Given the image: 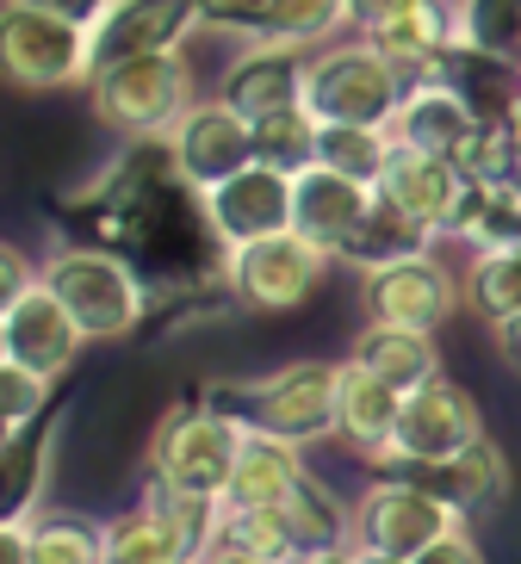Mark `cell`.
I'll return each instance as SVG.
<instances>
[{
	"label": "cell",
	"mask_w": 521,
	"mask_h": 564,
	"mask_svg": "<svg viewBox=\"0 0 521 564\" xmlns=\"http://www.w3.org/2000/svg\"><path fill=\"white\" fill-rule=\"evenodd\" d=\"M404 478H416L422 490H435L447 509L459 514V521H471V514L497 509V502L509 497V459L497 453V441H471L466 453H454V459H435V465H410Z\"/></svg>",
	"instance_id": "18"
},
{
	"label": "cell",
	"mask_w": 521,
	"mask_h": 564,
	"mask_svg": "<svg viewBox=\"0 0 521 564\" xmlns=\"http://www.w3.org/2000/svg\"><path fill=\"white\" fill-rule=\"evenodd\" d=\"M398 7H410V0H348V25H354V32H372V25L391 19Z\"/></svg>",
	"instance_id": "42"
},
{
	"label": "cell",
	"mask_w": 521,
	"mask_h": 564,
	"mask_svg": "<svg viewBox=\"0 0 521 564\" xmlns=\"http://www.w3.org/2000/svg\"><path fill=\"white\" fill-rule=\"evenodd\" d=\"M249 422H236L218 403H181L174 415H162L150 447V484L186 502H224V484L236 471Z\"/></svg>",
	"instance_id": "3"
},
{
	"label": "cell",
	"mask_w": 521,
	"mask_h": 564,
	"mask_svg": "<svg viewBox=\"0 0 521 564\" xmlns=\"http://www.w3.org/2000/svg\"><path fill=\"white\" fill-rule=\"evenodd\" d=\"M341 25H348V0H273L261 37H286V44L317 51L323 37L341 32Z\"/></svg>",
	"instance_id": "35"
},
{
	"label": "cell",
	"mask_w": 521,
	"mask_h": 564,
	"mask_svg": "<svg viewBox=\"0 0 521 564\" xmlns=\"http://www.w3.org/2000/svg\"><path fill=\"white\" fill-rule=\"evenodd\" d=\"M32 7H51V13L75 19V25H100V19L112 13L118 0H32Z\"/></svg>",
	"instance_id": "41"
},
{
	"label": "cell",
	"mask_w": 521,
	"mask_h": 564,
	"mask_svg": "<svg viewBox=\"0 0 521 564\" xmlns=\"http://www.w3.org/2000/svg\"><path fill=\"white\" fill-rule=\"evenodd\" d=\"M299 484H304V447L299 441H280V434L249 429L218 509H280Z\"/></svg>",
	"instance_id": "21"
},
{
	"label": "cell",
	"mask_w": 521,
	"mask_h": 564,
	"mask_svg": "<svg viewBox=\"0 0 521 564\" xmlns=\"http://www.w3.org/2000/svg\"><path fill=\"white\" fill-rule=\"evenodd\" d=\"M299 564H360V552H354V546H336V552H311V558H299Z\"/></svg>",
	"instance_id": "43"
},
{
	"label": "cell",
	"mask_w": 521,
	"mask_h": 564,
	"mask_svg": "<svg viewBox=\"0 0 521 564\" xmlns=\"http://www.w3.org/2000/svg\"><path fill=\"white\" fill-rule=\"evenodd\" d=\"M0 63H7V82L25 94L87 87L94 82V25H75L32 0H7L0 7Z\"/></svg>",
	"instance_id": "6"
},
{
	"label": "cell",
	"mask_w": 521,
	"mask_h": 564,
	"mask_svg": "<svg viewBox=\"0 0 521 564\" xmlns=\"http://www.w3.org/2000/svg\"><path fill=\"white\" fill-rule=\"evenodd\" d=\"M44 280L75 311L87 341H124V335H137L155 304V285L137 273V261L106 249V242H56L44 254Z\"/></svg>",
	"instance_id": "1"
},
{
	"label": "cell",
	"mask_w": 521,
	"mask_h": 564,
	"mask_svg": "<svg viewBox=\"0 0 521 564\" xmlns=\"http://www.w3.org/2000/svg\"><path fill=\"white\" fill-rule=\"evenodd\" d=\"M211 564H268V558H249V552H205Z\"/></svg>",
	"instance_id": "44"
},
{
	"label": "cell",
	"mask_w": 521,
	"mask_h": 564,
	"mask_svg": "<svg viewBox=\"0 0 521 564\" xmlns=\"http://www.w3.org/2000/svg\"><path fill=\"white\" fill-rule=\"evenodd\" d=\"M51 403H56V379H44L19 360H0V429L7 434L32 429L37 415H51Z\"/></svg>",
	"instance_id": "36"
},
{
	"label": "cell",
	"mask_w": 521,
	"mask_h": 564,
	"mask_svg": "<svg viewBox=\"0 0 521 564\" xmlns=\"http://www.w3.org/2000/svg\"><path fill=\"white\" fill-rule=\"evenodd\" d=\"M459 285H466V311L478 316V323H503V316H515L521 311V242L515 249L471 254L466 273H459Z\"/></svg>",
	"instance_id": "31"
},
{
	"label": "cell",
	"mask_w": 521,
	"mask_h": 564,
	"mask_svg": "<svg viewBox=\"0 0 521 564\" xmlns=\"http://www.w3.org/2000/svg\"><path fill=\"white\" fill-rule=\"evenodd\" d=\"M459 304H466V285L435 249L360 273V316L386 329H441Z\"/></svg>",
	"instance_id": "9"
},
{
	"label": "cell",
	"mask_w": 521,
	"mask_h": 564,
	"mask_svg": "<svg viewBox=\"0 0 521 564\" xmlns=\"http://www.w3.org/2000/svg\"><path fill=\"white\" fill-rule=\"evenodd\" d=\"M416 564H485V546H478V540L466 533V521H459V528L441 533V540H435L428 552H422Z\"/></svg>",
	"instance_id": "39"
},
{
	"label": "cell",
	"mask_w": 521,
	"mask_h": 564,
	"mask_svg": "<svg viewBox=\"0 0 521 564\" xmlns=\"http://www.w3.org/2000/svg\"><path fill=\"white\" fill-rule=\"evenodd\" d=\"M391 131L386 124H323L317 131V162L341 167V174H354V181H372L379 186V174H386L391 162Z\"/></svg>",
	"instance_id": "32"
},
{
	"label": "cell",
	"mask_w": 521,
	"mask_h": 564,
	"mask_svg": "<svg viewBox=\"0 0 521 564\" xmlns=\"http://www.w3.org/2000/svg\"><path fill=\"white\" fill-rule=\"evenodd\" d=\"M280 514H286L292 528V546H299V558H311V552H336V546H354V509H341L329 490H323L317 478H304L299 490H292L286 502H280Z\"/></svg>",
	"instance_id": "29"
},
{
	"label": "cell",
	"mask_w": 521,
	"mask_h": 564,
	"mask_svg": "<svg viewBox=\"0 0 521 564\" xmlns=\"http://www.w3.org/2000/svg\"><path fill=\"white\" fill-rule=\"evenodd\" d=\"M211 552H249V558H268V564H299V546H292V528L280 509H218Z\"/></svg>",
	"instance_id": "30"
},
{
	"label": "cell",
	"mask_w": 521,
	"mask_h": 564,
	"mask_svg": "<svg viewBox=\"0 0 521 564\" xmlns=\"http://www.w3.org/2000/svg\"><path fill=\"white\" fill-rule=\"evenodd\" d=\"M435 242H441V230L416 224L404 205H391L386 193H379V199H372V212H367V224L354 230V242H348V254H341V261L367 273V267L404 261V254H422V249H435Z\"/></svg>",
	"instance_id": "28"
},
{
	"label": "cell",
	"mask_w": 521,
	"mask_h": 564,
	"mask_svg": "<svg viewBox=\"0 0 521 564\" xmlns=\"http://www.w3.org/2000/svg\"><path fill=\"white\" fill-rule=\"evenodd\" d=\"M509 155H515V131L509 124H478V131L459 143V174L466 181H490V186H509Z\"/></svg>",
	"instance_id": "37"
},
{
	"label": "cell",
	"mask_w": 521,
	"mask_h": 564,
	"mask_svg": "<svg viewBox=\"0 0 521 564\" xmlns=\"http://www.w3.org/2000/svg\"><path fill=\"white\" fill-rule=\"evenodd\" d=\"M87 106L124 143L169 137L193 106V63H186V51H162V56H131V63L94 68Z\"/></svg>",
	"instance_id": "4"
},
{
	"label": "cell",
	"mask_w": 521,
	"mask_h": 564,
	"mask_svg": "<svg viewBox=\"0 0 521 564\" xmlns=\"http://www.w3.org/2000/svg\"><path fill=\"white\" fill-rule=\"evenodd\" d=\"M471 441H485V410H478V398L454 379H428L416 391H404V415H398V434H391V453L379 471H410V465L454 459Z\"/></svg>",
	"instance_id": "10"
},
{
	"label": "cell",
	"mask_w": 521,
	"mask_h": 564,
	"mask_svg": "<svg viewBox=\"0 0 521 564\" xmlns=\"http://www.w3.org/2000/svg\"><path fill=\"white\" fill-rule=\"evenodd\" d=\"M435 75L471 106L478 124H509V106H515V94H521L515 56H490V51H471V44H454Z\"/></svg>",
	"instance_id": "26"
},
{
	"label": "cell",
	"mask_w": 521,
	"mask_h": 564,
	"mask_svg": "<svg viewBox=\"0 0 521 564\" xmlns=\"http://www.w3.org/2000/svg\"><path fill=\"white\" fill-rule=\"evenodd\" d=\"M19 528V552L25 564H106V521L82 509H37Z\"/></svg>",
	"instance_id": "27"
},
{
	"label": "cell",
	"mask_w": 521,
	"mask_h": 564,
	"mask_svg": "<svg viewBox=\"0 0 521 564\" xmlns=\"http://www.w3.org/2000/svg\"><path fill=\"white\" fill-rule=\"evenodd\" d=\"M515 75H521V51H515Z\"/></svg>",
	"instance_id": "47"
},
{
	"label": "cell",
	"mask_w": 521,
	"mask_h": 564,
	"mask_svg": "<svg viewBox=\"0 0 521 564\" xmlns=\"http://www.w3.org/2000/svg\"><path fill=\"white\" fill-rule=\"evenodd\" d=\"M372 199H379V186L372 181H354V174H341V167L329 162H311L292 174V230L311 236L323 254H348L354 230L367 224Z\"/></svg>",
	"instance_id": "13"
},
{
	"label": "cell",
	"mask_w": 521,
	"mask_h": 564,
	"mask_svg": "<svg viewBox=\"0 0 521 564\" xmlns=\"http://www.w3.org/2000/svg\"><path fill=\"white\" fill-rule=\"evenodd\" d=\"M490 348H497V360L521 379V311L503 316V323H490Z\"/></svg>",
	"instance_id": "40"
},
{
	"label": "cell",
	"mask_w": 521,
	"mask_h": 564,
	"mask_svg": "<svg viewBox=\"0 0 521 564\" xmlns=\"http://www.w3.org/2000/svg\"><path fill=\"white\" fill-rule=\"evenodd\" d=\"M205 212H211V230H218L224 249L292 230V174L273 162H249L242 174L205 186Z\"/></svg>",
	"instance_id": "14"
},
{
	"label": "cell",
	"mask_w": 521,
	"mask_h": 564,
	"mask_svg": "<svg viewBox=\"0 0 521 564\" xmlns=\"http://www.w3.org/2000/svg\"><path fill=\"white\" fill-rule=\"evenodd\" d=\"M367 372H379L386 384L398 391H416V384L441 379V341L435 329H386V323H367V329L354 335V354Z\"/></svg>",
	"instance_id": "25"
},
{
	"label": "cell",
	"mask_w": 521,
	"mask_h": 564,
	"mask_svg": "<svg viewBox=\"0 0 521 564\" xmlns=\"http://www.w3.org/2000/svg\"><path fill=\"white\" fill-rule=\"evenodd\" d=\"M447 242H466L471 254L490 249H515L521 242V193L515 186H490V181H466L459 186L454 212H447Z\"/></svg>",
	"instance_id": "24"
},
{
	"label": "cell",
	"mask_w": 521,
	"mask_h": 564,
	"mask_svg": "<svg viewBox=\"0 0 521 564\" xmlns=\"http://www.w3.org/2000/svg\"><path fill=\"white\" fill-rule=\"evenodd\" d=\"M367 37H372V44H379V51H386L398 68H404L410 82H428V75L447 63V51L459 44L454 0H410V7H398L391 19H379Z\"/></svg>",
	"instance_id": "19"
},
{
	"label": "cell",
	"mask_w": 521,
	"mask_h": 564,
	"mask_svg": "<svg viewBox=\"0 0 521 564\" xmlns=\"http://www.w3.org/2000/svg\"><path fill=\"white\" fill-rule=\"evenodd\" d=\"M317 131H323V118L311 106L261 118L254 124V162H273V167H286V174H299V167L317 162Z\"/></svg>",
	"instance_id": "33"
},
{
	"label": "cell",
	"mask_w": 521,
	"mask_h": 564,
	"mask_svg": "<svg viewBox=\"0 0 521 564\" xmlns=\"http://www.w3.org/2000/svg\"><path fill=\"white\" fill-rule=\"evenodd\" d=\"M205 403L230 410L236 422H249L261 434H280V441H323L336 434V403H341V360H292L268 379L249 384H211Z\"/></svg>",
	"instance_id": "2"
},
{
	"label": "cell",
	"mask_w": 521,
	"mask_h": 564,
	"mask_svg": "<svg viewBox=\"0 0 521 564\" xmlns=\"http://www.w3.org/2000/svg\"><path fill=\"white\" fill-rule=\"evenodd\" d=\"M199 25H205V0H118L112 13L94 25V68L186 51V37Z\"/></svg>",
	"instance_id": "16"
},
{
	"label": "cell",
	"mask_w": 521,
	"mask_h": 564,
	"mask_svg": "<svg viewBox=\"0 0 521 564\" xmlns=\"http://www.w3.org/2000/svg\"><path fill=\"white\" fill-rule=\"evenodd\" d=\"M386 131H391V143H404V150L459 155V143L478 131V118H471V106L459 100L441 75H428V82H410V94L398 100Z\"/></svg>",
	"instance_id": "20"
},
{
	"label": "cell",
	"mask_w": 521,
	"mask_h": 564,
	"mask_svg": "<svg viewBox=\"0 0 521 564\" xmlns=\"http://www.w3.org/2000/svg\"><path fill=\"white\" fill-rule=\"evenodd\" d=\"M311 56L304 44H286V37H249V51L224 68L218 94L236 106L242 118H273V112H292L304 106V75H311Z\"/></svg>",
	"instance_id": "15"
},
{
	"label": "cell",
	"mask_w": 521,
	"mask_h": 564,
	"mask_svg": "<svg viewBox=\"0 0 521 564\" xmlns=\"http://www.w3.org/2000/svg\"><path fill=\"white\" fill-rule=\"evenodd\" d=\"M268 13H273V0H205V25H218V32H242V37L268 32Z\"/></svg>",
	"instance_id": "38"
},
{
	"label": "cell",
	"mask_w": 521,
	"mask_h": 564,
	"mask_svg": "<svg viewBox=\"0 0 521 564\" xmlns=\"http://www.w3.org/2000/svg\"><path fill=\"white\" fill-rule=\"evenodd\" d=\"M459 186H466V174H459L454 155H428V150H391L386 174H379V193H386L391 205H404L416 224H428V230H447V212H454Z\"/></svg>",
	"instance_id": "22"
},
{
	"label": "cell",
	"mask_w": 521,
	"mask_h": 564,
	"mask_svg": "<svg viewBox=\"0 0 521 564\" xmlns=\"http://www.w3.org/2000/svg\"><path fill=\"white\" fill-rule=\"evenodd\" d=\"M82 348H87V329L56 299L51 280H32L25 292L0 299V360H19L44 372V379H63L68 366L82 360Z\"/></svg>",
	"instance_id": "11"
},
{
	"label": "cell",
	"mask_w": 521,
	"mask_h": 564,
	"mask_svg": "<svg viewBox=\"0 0 521 564\" xmlns=\"http://www.w3.org/2000/svg\"><path fill=\"white\" fill-rule=\"evenodd\" d=\"M454 25L459 44L490 56H515L521 51V0H454Z\"/></svg>",
	"instance_id": "34"
},
{
	"label": "cell",
	"mask_w": 521,
	"mask_h": 564,
	"mask_svg": "<svg viewBox=\"0 0 521 564\" xmlns=\"http://www.w3.org/2000/svg\"><path fill=\"white\" fill-rule=\"evenodd\" d=\"M193 564H211V558H193Z\"/></svg>",
	"instance_id": "48"
},
{
	"label": "cell",
	"mask_w": 521,
	"mask_h": 564,
	"mask_svg": "<svg viewBox=\"0 0 521 564\" xmlns=\"http://www.w3.org/2000/svg\"><path fill=\"white\" fill-rule=\"evenodd\" d=\"M56 441H63V415L56 410L37 415L32 429L7 434V453H0V514H7V521H32V514L44 509Z\"/></svg>",
	"instance_id": "23"
},
{
	"label": "cell",
	"mask_w": 521,
	"mask_h": 564,
	"mask_svg": "<svg viewBox=\"0 0 521 564\" xmlns=\"http://www.w3.org/2000/svg\"><path fill=\"white\" fill-rule=\"evenodd\" d=\"M404 94L410 75L367 32L348 37V44H323L311 56V75H304V106L323 124H391Z\"/></svg>",
	"instance_id": "5"
},
{
	"label": "cell",
	"mask_w": 521,
	"mask_h": 564,
	"mask_svg": "<svg viewBox=\"0 0 521 564\" xmlns=\"http://www.w3.org/2000/svg\"><path fill=\"white\" fill-rule=\"evenodd\" d=\"M509 186L521 193V137H515V155H509Z\"/></svg>",
	"instance_id": "45"
},
{
	"label": "cell",
	"mask_w": 521,
	"mask_h": 564,
	"mask_svg": "<svg viewBox=\"0 0 521 564\" xmlns=\"http://www.w3.org/2000/svg\"><path fill=\"white\" fill-rule=\"evenodd\" d=\"M336 267V254H323L311 236L299 230H273L261 242H242V249H224V292L249 311H299L311 304V292L323 285V273Z\"/></svg>",
	"instance_id": "7"
},
{
	"label": "cell",
	"mask_w": 521,
	"mask_h": 564,
	"mask_svg": "<svg viewBox=\"0 0 521 564\" xmlns=\"http://www.w3.org/2000/svg\"><path fill=\"white\" fill-rule=\"evenodd\" d=\"M404 415V391L386 384L379 372H367L360 360H341V403H336V441L360 465H386L391 434Z\"/></svg>",
	"instance_id": "17"
},
{
	"label": "cell",
	"mask_w": 521,
	"mask_h": 564,
	"mask_svg": "<svg viewBox=\"0 0 521 564\" xmlns=\"http://www.w3.org/2000/svg\"><path fill=\"white\" fill-rule=\"evenodd\" d=\"M509 131L521 137V94H515V106H509Z\"/></svg>",
	"instance_id": "46"
},
{
	"label": "cell",
	"mask_w": 521,
	"mask_h": 564,
	"mask_svg": "<svg viewBox=\"0 0 521 564\" xmlns=\"http://www.w3.org/2000/svg\"><path fill=\"white\" fill-rule=\"evenodd\" d=\"M447 528H459V514L404 471L372 478L354 502V546L386 552V558H404V564H416Z\"/></svg>",
	"instance_id": "8"
},
{
	"label": "cell",
	"mask_w": 521,
	"mask_h": 564,
	"mask_svg": "<svg viewBox=\"0 0 521 564\" xmlns=\"http://www.w3.org/2000/svg\"><path fill=\"white\" fill-rule=\"evenodd\" d=\"M169 155L181 167V181L205 193V186L230 181V174H242L254 162V118H242L224 94L193 100L186 118L169 131Z\"/></svg>",
	"instance_id": "12"
}]
</instances>
